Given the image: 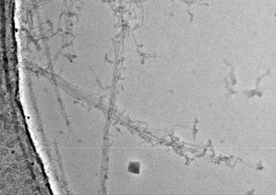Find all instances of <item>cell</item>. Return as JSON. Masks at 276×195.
<instances>
[{
	"mask_svg": "<svg viewBox=\"0 0 276 195\" xmlns=\"http://www.w3.org/2000/svg\"><path fill=\"white\" fill-rule=\"evenodd\" d=\"M140 168L139 163L137 162H133L129 164V171L133 173H139Z\"/></svg>",
	"mask_w": 276,
	"mask_h": 195,
	"instance_id": "6da1fadb",
	"label": "cell"
}]
</instances>
